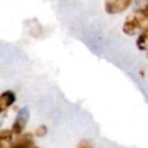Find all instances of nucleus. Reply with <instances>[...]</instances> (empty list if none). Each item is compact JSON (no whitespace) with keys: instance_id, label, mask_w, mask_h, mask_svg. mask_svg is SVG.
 I'll return each instance as SVG.
<instances>
[{"instance_id":"f03ea898","label":"nucleus","mask_w":148,"mask_h":148,"mask_svg":"<svg viewBox=\"0 0 148 148\" xmlns=\"http://www.w3.org/2000/svg\"><path fill=\"white\" fill-rule=\"evenodd\" d=\"M29 120V109L27 106H23L22 109H20V111L17 112L15 120L12 125V131L15 135H21L27 123Z\"/></svg>"},{"instance_id":"6e6552de","label":"nucleus","mask_w":148,"mask_h":148,"mask_svg":"<svg viewBox=\"0 0 148 148\" xmlns=\"http://www.w3.org/2000/svg\"><path fill=\"white\" fill-rule=\"evenodd\" d=\"M46 133H47V128H46L45 125H40V126L37 127L36 131H35V134H36L37 136H44Z\"/></svg>"},{"instance_id":"423d86ee","label":"nucleus","mask_w":148,"mask_h":148,"mask_svg":"<svg viewBox=\"0 0 148 148\" xmlns=\"http://www.w3.org/2000/svg\"><path fill=\"white\" fill-rule=\"evenodd\" d=\"M14 135L15 134L13 133L12 128L0 131V148H10Z\"/></svg>"},{"instance_id":"f257e3e1","label":"nucleus","mask_w":148,"mask_h":148,"mask_svg":"<svg viewBox=\"0 0 148 148\" xmlns=\"http://www.w3.org/2000/svg\"><path fill=\"white\" fill-rule=\"evenodd\" d=\"M148 28V2L128 15L121 27V30L127 36L140 35Z\"/></svg>"},{"instance_id":"1a4fd4ad","label":"nucleus","mask_w":148,"mask_h":148,"mask_svg":"<svg viewBox=\"0 0 148 148\" xmlns=\"http://www.w3.org/2000/svg\"><path fill=\"white\" fill-rule=\"evenodd\" d=\"M31 148H39V147H36V146H32Z\"/></svg>"},{"instance_id":"9d476101","label":"nucleus","mask_w":148,"mask_h":148,"mask_svg":"<svg viewBox=\"0 0 148 148\" xmlns=\"http://www.w3.org/2000/svg\"><path fill=\"white\" fill-rule=\"evenodd\" d=\"M147 57H148V54H147Z\"/></svg>"},{"instance_id":"39448f33","label":"nucleus","mask_w":148,"mask_h":148,"mask_svg":"<svg viewBox=\"0 0 148 148\" xmlns=\"http://www.w3.org/2000/svg\"><path fill=\"white\" fill-rule=\"evenodd\" d=\"M34 146V138L31 133L18 135V139L13 141L10 148H31Z\"/></svg>"},{"instance_id":"0eeeda50","label":"nucleus","mask_w":148,"mask_h":148,"mask_svg":"<svg viewBox=\"0 0 148 148\" xmlns=\"http://www.w3.org/2000/svg\"><path fill=\"white\" fill-rule=\"evenodd\" d=\"M136 47L140 51L148 52V28L139 35V37L136 39Z\"/></svg>"},{"instance_id":"7ed1b4c3","label":"nucleus","mask_w":148,"mask_h":148,"mask_svg":"<svg viewBox=\"0 0 148 148\" xmlns=\"http://www.w3.org/2000/svg\"><path fill=\"white\" fill-rule=\"evenodd\" d=\"M134 0H108L104 9L110 15H117L125 12Z\"/></svg>"},{"instance_id":"20e7f679","label":"nucleus","mask_w":148,"mask_h":148,"mask_svg":"<svg viewBox=\"0 0 148 148\" xmlns=\"http://www.w3.org/2000/svg\"><path fill=\"white\" fill-rule=\"evenodd\" d=\"M16 99V95L12 90H5L0 95V112L3 113L7 109H9Z\"/></svg>"}]
</instances>
